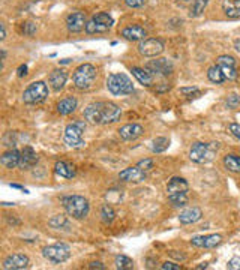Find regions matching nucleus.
I'll return each mask as SVG.
<instances>
[{
	"label": "nucleus",
	"instance_id": "1",
	"mask_svg": "<svg viewBox=\"0 0 240 270\" xmlns=\"http://www.w3.org/2000/svg\"><path fill=\"white\" fill-rule=\"evenodd\" d=\"M122 116V110L114 102L108 101H101V102H93L86 107L84 110V117L87 122L93 125H108L114 123Z\"/></svg>",
	"mask_w": 240,
	"mask_h": 270
},
{
	"label": "nucleus",
	"instance_id": "2",
	"mask_svg": "<svg viewBox=\"0 0 240 270\" xmlns=\"http://www.w3.org/2000/svg\"><path fill=\"white\" fill-rule=\"evenodd\" d=\"M62 204L66 209V212L69 216L74 219H83L89 215V201L81 197V195H69L62 198Z\"/></svg>",
	"mask_w": 240,
	"mask_h": 270
},
{
	"label": "nucleus",
	"instance_id": "3",
	"mask_svg": "<svg viewBox=\"0 0 240 270\" xmlns=\"http://www.w3.org/2000/svg\"><path fill=\"white\" fill-rule=\"evenodd\" d=\"M107 87L116 96H123L134 92V84L125 74H111L107 80Z\"/></svg>",
	"mask_w": 240,
	"mask_h": 270
},
{
	"label": "nucleus",
	"instance_id": "4",
	"mask_svg": "<svg viewBox=\"0 0 240 270\" xmlns=\"http://www.w3.org/2000/svg\"><path fill=\"white\" fill-rule=\"evenodd\" d=\"M218 152V143H195L191 147L189 158L197 164H206L212 161Z\"/></svg>",
	"mask_w": 240,
	"mask_h": 270
},
{
	"label": "nucleus",
	"instance_id": "5",
	"mask_svg": "<svg viewBox=\"0 0 240 270\" xmlns=\"http://www.w3.org/2000/svg\"><path fill=\"white\" fill-rule=\"evenodd\" d=\"M96 80V68L90 63L78 66L74 72V84L80 90H89Z\"/></svg>",
	"mask_w": 240,
	"mask_h": 270
},
{
	"label": "nucleus",
	"instance_id": "6",
	"mask_svg": "<svg viewBox=\"0 0 240 270\" xmlns=\"http://www.w3.org/2000/svg\"><path fill=\"white\" fill-rule=\"evenodd\" d=\"M114 24V20L110 14L107 12H99L93 15L86 24V32L93 35V33H104L107 30H110Z\"/></svg>",
	"mask_w": 240,
	"mask_h": 270
},
{
	"label": "nucleus",
	"instance_id": "7",
	"mask_svg": "<svg viewBox=\"0 0 240 270\" xmlns=\"http://www.w3.org/2000/svg\"><path fill=\"white\" fill-rule=\"evenodd\" d=\"M48 96V87L44 81L32 83L23 93V101L26 104H39Z\"/></svg>",
	"mask_w": 240,
	"mask_h": 270
},
{
	"label": "nucleus",
	"instance_id": "8",
	"mask_svg": "<svg viewBox=\"0 0 240 270\" xmlns=\"http://www.w3.org/2000/svg\"><path fill=\"white\" fill-rule=\"evenodd\" d=\"M42 255L47 260H50L56 264H60V263H65L71 257V249H69V246H66L63 243L51 245V246H47L42 249Z\"/></svg>",
	"mask_w": 240,
	"mask_h": 270
},
{
	"label": "nucleus",
	"instance_id": "9",
	"mask_svg": "<svg viewBox=\"0 0 240 270\" xmlns=\"http://www.w3.org/2000/svg\"><path fill=\"white\" fill-rule=\"evenodd\" d=\"M86 129V123L84 122H75L66 126L65 129V143L69 147H80L84 144L83 141V132Z\"/></svg>",
	"mask_w": 240,
	"mask_h": 270
},
{
	"label": "nucleus",
	"instance_id": "10",
	"mask_svg": "<svg viewBox=\"0 0 240 270\" xmlns=\"http://www.w3.org/2000/svg\"><path fill=\"white\" fill-rule=\"evenodd\" d=\"M138 51L144 57H156L164 51V42L156 38L143 39L138 45Z\"/></svg>",
	"mask_w": 240,
	"mask_h": 270
},
{
	"label": "nucleus",
	"instance_id": "11",
	"mask_svg": "<svg viewBox=\"0 0 240 270\" xmlns=\"http://www.w3.org/2000/svg\"><path fill=\"white\" fill-rule=\"evenodd\" d=\"M146 71H149L150 74L170 75L173 72V63L168 59H156L146 65Z\"/></svg>",
	"mask_w": 240,
	"mask_h": 270
},
{
	"label": "nucleus",
	"instance_id": "12",
	"mask_svg": "<svg viewBox=\"0 0 240 270\" xmlns=\"http://www.w3.org/2000/svg\"><path fill=\"white\" fill-rule=\"evenodd\" d=\"M222 237L219 234H209V236H197L191 240V243L198 246V248H207L212 249L216 248L218 245H221Z\"/></svg>",
	"mask_w": 240,
	"mask_h": 270
},
{
	"label": "nucleus",
	"instance_id": "13",
	"mask_svg": "<svg viewBox=\"0 0 240 270\" xmlns=\"http://www.w3.org/2000/svg\"><path fill=\"white\" fill-rule=\"evenodd\" d=\"M2 267L5 270H21L29 267V258L23 254H12L5 258Z\"/></svg>",
	"mask_w": 240,
	"mask_h": 270
},
{
	"label": "nucleus",
	"instance_id": "14",
	"mask_svg": "<svg viewBox=\"0 0 240 270\" xmlns=\"http://www.w3.org/2000/svg\"><path fill=\"white\" fill-rule=\"evenodd\" d=\"M86 24H87V21H86V15L83 12H72L66 18V27L72 33L81 32L83 29H86Z\"/></svg>",
	"mask_w": 240,
	"mask_h": 270
},
{
	"label": "nucleus",
	"instance_id": "15",
	"mask_svg": "<svg viewBox=\"0 0 240 270\" xmlns=\"http://www.w3.org/2000/svg\"><path fill=\"white\" fill-rule=\"evenodd\" d=\"M119 179L123 180V182H141L146 179V171H143L138 165L129 167L119 173Z\"/></svg>",
	"mask_w": 240,
	"mask_h": 270
},
{
	"label": "nucleus",
	"instance_id": "16",
	"mask_svg": "<svg viewBox=\"0 0 240 270\" xmlns=\"http://www.w3.org/2000/svg\"><path fill=\"white\" fill-rule=\"evenodd\" d=\"M38 164V155L32 147H24V150L21 152V159H20V168L23 170H29Z\"/></svg>",
	"mask_w": 240,
	"mask_h": 270
},
{
	"label": "nucleus",
	"instance_id": "17",
	"mask_svg": "<svg viewBox=\"0 0 240 270\" xmlns=\"http://www.w3.org/2000/svg\"><path fill=\"white\" fill-rule=\"evenodd\" d=\"M119 134L120 137H122L123 140H137L138 137L143 135V126L137 125V123H129V125H125L119 129Z\"/></svg>",
	"mask_w": 240,
	"mask_h": 270
},
{
	"label": "nucleus",
	"instance_id": "18",
	"mask_svg": "<svg viewBox=\"0 0 240 270\" xmlns=\"http://www.w3.org/2000/svg\"><path fill=\"white\" fill-rule=\"evenodd\" d=\"M146 30L140 26H128L122 30V36L128 41H143L146 39Z\"/></svg>",
	"mask_w": 240,
	"mask_h": 270
},
{
	"label": "nucleus",
	"instance_id": "19",
	"mask_svg": "<svg viewBox=\"0 0 240 270\" xmlns=\"http://www.w3.org/2000/svg\"><path fill=\"white\" fill-rule=\"evenodd\" d=\"M66 80H68V75L63 69H54L50 74V84L56 92H59V90H62L65 87Z\"/></svg>",
	"mask_w": 240,
	"mask_h": 270
},
{
	"label": "nucleus",
	"instance_id": "20",
	"mask_svg": "<svg viewBox=\"0 0 240 270\" xmlns=\"http://www.w3.org/2000/svg\"><path fill=\"white\" fill-rule=\"evenodd\" d=\"M201 216H203V212H201V210H200L198 207H192V209H188V210H185V212L180 213L179 221L182 222V224H185V225H188V224H195V222H198V221L201 219Z\"/></svg>",
	"mask_w": 240,
	"mask_h": 270
},
{
	"label": "nucleus",
	"instance_id": "21",
	"mask_svg": "<svg viewBox=\"0 0 240 270\" xmlns=\"http://www.w3.org/2000/svg\"><path fill=\"white\" fill-rule=\"evenodd\" d=\"M188 182L182 177H173L170 182H168V186H167V192L168 195L170 194H179V192H188Z\"/></svg>",
	"mask_w": 240,
	"mask_h": 270
},
{
	"label": "nucleus",
	"instance_id": "22",
	"mask_svg": "<svg viewBox=\"0 0 240 270\" xmlns=\"http://www.w3.org/2000/svg\"><path fill=\"white\" fill-rule=\"evenodd\" d=\"M20 159H21V153L18 150H9V152L3 153L0 162L6 168H15V167H20Z\"/></svg>",
	"mask_w": 240,
	"mask_h": 270
},
{
	"label": "nucleus",
	"instance_id": "23",
	"mask_svg": "<svg viewBox=\"0 0 240 270\" xmlns=\"http://www.w3.org/2000/svg\"><path fill=\"white\" fill-rule=\"evenodd\" d=\"M224 12L230 18H239L240 17V0H224L222 2Z\"/></svg>",
	"mask_w": 240,
	"mask_h": 270
},
{
	"label": "nucleus",
	"instance_id": "24",
	"mask_svg": "<svg viewBox=\"0 0 240 270\" xmlns=\"http://www.w3.org/2000/svg\"><path fill=\"white\" fill-rule=\"evenodd\" d=\"M77 108V99L75 98H65L57 104V111L62 116H68L71 113H74Z\"/></svg>",
	"mask_w": 240,
	"mask_h": 270
},
{
	"label": "nucleus",
	"instance_id": "25",
	"mask_svg": "<svg viewBox=\"0 0 240 270\" xmlns=\"http://www.w3.org/2000/svg\"><path fill=\"white\" fill-rule=\"evenodd\" d=\"M56 173L60 176V177H65V179H72L75 176V168L74 165L65 162V161H60V162H56V167H54Z\"/></svg>",
	"mask_w": 240,
	"mask_h": 270
},
{
	"label": "nucleus",
	"instance_id": "26",
	"mask_svg": "<svg viewBox=\"0 0 240 270\" xmlns=\"http://www.w3.org/2000/svg\"><path fill=\"white\" fill-rule=\"evenodd\" d=\"M132 75L143 84V86H152V83H153V78H152V75H150V72L149 71H146V69H141V68H132Z\"/></svg>",
	"mask_w": 240,
	"mask_h": 270
},
{
	"label": "nucleus",
	"instance_id": "27",
	"mask_svg": "<svg viewBox=\"0 0 240 270\" xmlns=\"http://www.w3.org/2000/svg\"><path fill=\"white\" fill-rule=\"evenodd\" d=\"M207 77H209V80H210V81H212V83H216V84H221V83H224V81L227 80L219 65L209 68V71H207Z\"/></svg>",
	"mask_w": 240,
	"mask_h": 270
},
{
	"label": "nucleus",
	"instance_id": "28",
	"mask_svg": "<svg viewBox=\"0 0 240 270\" xmlns=\"http://www.w3.org/2000/svg\"><path fill=\"white\" fill-rule=\"evenodd\" d=\"M224 165L233 171V173H240V156L237 155H227L224 158Z\"/></svg>",
	"mask_w": 240,
	"mask_h": 270
},
{
	"label": "nucleus",
	"instance_id": "29",
	"mask_svg": "<svg viewBox=\"0 0 240 270\" xmlns=\"http://www.w3.org/2000/svg\"><path fill=\"white\" fill-rule=\"evenodd\" d=\"M50 227L56 228V230H62V228H68L69 227V221L65 215H56L50 219Z\"/></svg>",
	"mask_w": 240,
	"mask_h": 270
},
{
	"label": "nucleus",
	"instance_id": "30",
	"mask_svg": "<svg viewBox=\"0 0 240 270\" xmlns=\"http://www.w3.org/2000/svg\"><path fill=\"white\" fill-rule=\"evenodd\" d=\"M168 146H170L168 138H165V137L155 138L153 143H152V152L153 153H162V152H165V150L168 149Z\"/></svg>",
	"mask_w": 240,
	"mask_h": 270
},
{
	"label": "nucleus",
	"instance_id": "31",
	"mask_svg": "<svg viewBox=\"0 0 240 270\" xmlns=\"http://www.w3.org/2000/svg\"><path fill=\"white\" fill-rule=\"evenodd\" d=\"M168 200H170V203H171L174 207H183V206H186V203H188V195H186V192L170 194V195H168Z\"/></svg>",
	"mask_w": 240,
	"mask_h": 270
},
{
	"label": "nucleus",
	"instance_id": "32",
	"mask_svg": "<svg viewBox=\"0 0 240 270\" xmlns=\"http://www.w3.org/2000/svg\"><path fill=\"white\" fill-rule=\"evenodd\" d=\"M209 5V0H194V3L191 6V12H189V17L195 18L198 15H201L206 9V6Z\"/></svg>",
	"mask_w": 240,
	"mask_h": 270
},
{
	"label": "nucleus",
	"instance_id": "33",
	"mask_svg": "<svg viewBox=\"0 0 240 270\" xmlns=\"http://www.w3.org/2000/svg\"><path fill=\"white\" fill-rule=\"evenodd\" d=\"M114 263H116V267L120 269V270H131L134 267V261L129 257H126V255H119V257H116V261Z\"/></svg>",
	"mask_w": 240,
	"mask_h": 270
},
{
	"label": "nucleus",
	"instance_id": "34",
	"mask_svg": "<svg viewBox=\"0 0 240 270\" xmlns=\"http://www.w3.org/2000/svg\"><path fill=\"white\" fill-rule=\"evenodd\" d=\"M101 216H102V221H104L105 224L113 222V221H114V216H116L113 207H111V206H108V204L102 206V209H101Z\"/></svg>",
	"mask_w": 240,
	"mask_h": 270
},
{
	"label": "nucleus",
	"instance_id": "35",
	"mask_svg": "<svg viewBox=\"0 0 240 270\" xmlns=\"http://www.w3.org/2000/svg\"><path fill=\"white\" fill-rule=\"evenodd\" d=\"M219 66H221V69H222L227 80H234L237 77V72H236L234 66H228V65H219Z\"/></svg>",
	"mask_w": 240,
	"mask_h": 270
},
{
	"label": "nucleus",
	"instance_id": "36",
	"mask_svg": "<svg viewBox=\"0 0 240 270\" xmlns=\"http://www.w3.org/2000/svg\"><path fill=\"white\" fill-rule=\"evenodd\" d=\"M218 65H228V66H234L236 65V60L231 56H221L218 57Z\"/></svg>",
	"mask_w": 240,
	"mask_h": 270
},
{
	"label": "nucleus",
	"instance_id": "37",
	"mask_svg": "<svg viewBox=\"0 0 240 270\" xmlns=\"http://www.w3.org/2000/svg\"><path fill=\"white\" fill-rule=\"evenodd\" d=\"M143 171H149V170H152L153 168V161L152 159H144V161H140L138 164H137Z\"/></svg>",
	"mask_w": 240,
	"mask_h": 270
},
{
	"label": "nucleus",
	"instance_id": "38",
	"mask_svg": "<svg viewBox=\"0 0 240 270\" xmlns=\"http://www.w3.org/2000/svg\"><path fill=\"white\" fill-rule=\"evenodd\" d=\"M35 32H36V24H35V23L29 21V23H26V24H24V33H26V35L32 36Z\"/></svg>",
	"mask_w": 240,
	"mask_h": 270
},
{
	"label": "nucleus",
	"instance_id": "39",
	"mask_svg": "<svg viewBox=\"0 0 240 270\" xmlns=\"http://www.w3.org/2000/svg\"><path fill=\"white\" fill-rule=\"evenodd\" d=\"M125 3L129 8H141V6H144L146 0H125Z\"/></svg>",
	"mask_w": 240,
	"mask_h": 270
},
{
	"label": "nucleus",
	"instance_id": "40",
	"mask_svg": "<svg viewBox=\"0 0 240 270\" xmlns=\"http://www.w3.org/2000/svg\"><path fill=\"white\" fill-rule=\"evenodd\" d=\"M180 93H183V95H197V93H200V90H198V87H182L180 89Z\"/></svg>",
	"mask_w": 240,
	"mask_h": 270
},
{
	"label": "nucleus",
	"instance_id": "41",
	"mask_svg": "<svg viewBox=\"0 0 240 270\" xmlns=\"http://www.w3.org/2000/svg\"><path fill=\"white\" fill-rule=\"evenodd\" d=\"M228 269L231 270H239L240 269V257H234L228 261Z\"/></svg>",
	"mask_w": 240,
	"mask_h": 270
},
{
	"label": "nucleus",
	"instance_id": "42",
	"mask_svg": "<svg viewBox=\"0 0 240 270\" xmlns=\"http://www.w3.org/2000/svg\"><path fill=\"white\" fill-rule=\"evenodd\" d=\"M228 129H230V132H231L237 140H240V125H237V123H231V125L228 126Z\"/></svg>",
	"mask_w": 240,
	"mask_h": 270
},
{
	"label": "nucleus",
	"instance_id": "43",
	"mask_svg": "<svg viewBox=\"0 0 240 270\" xmlns=\"http://www.w3.org/2000/svg\"><path fill=\"white\" fill-rule=\"evenodd\" d=\"M227 104H228V107H230V108H236V107L240 104V98H239V96H236V95H231V96L228 98Z\"/></svg>",
	"mask_w": 240,
	"mask_h": 270
},
{
	"label": "nucleus",
	"instance_id": "44",
	"mask_svg": "<svg viewBox=\"0 0 240 270\" xmlns=\"http://www.w3.org/2000/svg\"><path fill=\"white\" fill-rule=\"evenodd\" d=\"M164 270H180V266H177V264H174V263H164L162 266H161Z\"/></svg>",
	"mask_w": 240,
	"mask_h": 270
},
{
	"label": "nucleus",
	"instance_id": "45",
	"mask_svg": "<svg viewBox=\"0 0 240 270\" xmlns=\"http://www.w3.org/2000/svg\"><path fill=\"white\" fill-rule=\"evenodd\" d=\"M89 267H90V269H99V270L105 269V266H104L102 263H99V261H93V263H90V264H89Z\"/></svg>",
	"mask_w": 240,
	"mask_h": 270
},
{
	"label": "nucleus",
	"instance_id": "46",
	"mask_svg": "<svg viewBox=\"0 0 240 270\" xmlns=\"http://www.w3.org/2000/svg\"><path fill=\"white\" fill-rule=\"evenodd\" d=\"M26 74H27V65H21L18 68V77H26Z\"/></svg>",
	"mask_w": 240,
	"mask_h": 270
},
{
	"label": "nucleus",
	"instance_id": "47",
	"mask_svg": "<svg viewBox=\"0 0 240 270\" xmlns=\"http://www.w3.org/2000/svg\"><path fill=\"white\" fill-rule=\"evenodd\" d=\"M0 29H2V36H0V38L5 39V36H6V30H5V26L2 24V26H0Z\"/></svg>",
	"mask_w": 240,
	"mask_h": 270
},
{
	"label": "nucleus",
	"instance_id": "48",
	"mask_svg": "<svg viewBox=\"0 0 240 270\" xmlns=\"http://www.w3.org/2000/svg\"><path fill=\"white\" fill-rule=\"evenodd\" d=\"M234 48H236V51L240 53V39H237V41L234 42Z\"/></svg>",
	"mask_w": 240,
	"mask_h": 270
},
{
	"label": "nucleus",
	"instance_id": "49",
	"mask_svg": "<svg viewBox=\"0 0 240 270\" xmlns=\"http://www.w3.org/2000/svg\"><path fill=\"white\" fill-rule=\"evenodd\" d=\"M206 267H207V264H206V263H204V264H201V266H198V267H197V269H206Z\"/></svg>",
	"mask_w": 240,
	"mask_h": 270
},
{
	"label": "nucleus",
	"instance_id": "50",
	"mask_svg": "<svg viewBox=\"0 0 240 270\" xmlns=\"http://www.w3.org/2000/svg\"><path fill=\"white\" fill-rule=\"evenodd\" d=\"M183 2H188V0H183Z\"/></svg>",
	"mask_w": 240,
	"mask_h": 270
}]
</instances>
